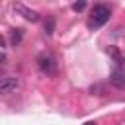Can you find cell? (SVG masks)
Segmentation results:
<instances>
[{"label": "cell", "instance_id": "5", "mask_svg": "<svg viewBox=\"0 0 125 125\" xmlns=\"http://www.w3.org/2000/svg\"><path fill=\"white\" fill-rule=\"evenodd\" d=\"M109 82H111L115 88H125V74H123V70H121V68H119V70H113L111 76H109Z\"/></svg>", "mask_w": 125, "mask_h": 125}, {"label": "cell", "instance_id": "1", "mask_svg": "<svg viewBox=\"0 0 125 125\" xmlns=\"http://www.w3.org/2000/svg\"><path fill=\"white\" fill-rule=\"evenodd\" d=\"M111 16V10L109 6L105 4H96L94 10H92V16H90V27H102Z\"/></svg>", "mask_w": 125, "mask_h": 125}, {"label": "cell", "instance_id": "10", "mask_svg": "<svg viewBox=\"0 0 125 125\" xmlns=\"http://www.w3.org/2000/svg\"><path fill=\"white\" fill-rule=\"evenodd\" d=\"M84 125H96V123H94V121H88V123H84Z\"/></svg>", "mask_w": 125, "mask_h": 125}, {"label": "cell", "instance_id": "4", "mask_svg": "<svg viewBox=\"0 0 125 125\" xmlns=\"http://www.w3.org/2000/svg\"><path fill=\"white\" fill-rule=\"evenodd\" d=\"M14 10L18 12V14H21L27 21H39V14L35 12V10H29V8H25L23 4H14Z\"/></svg>", "mask_w": 125, "mask_h": 125}, {"label": "cell", "instance_id": "8", "mask_svg": "<svg viewBox=\"0 0 125 125\" xmlns=\"http://www.w3.org/2000/svg\"><path fill=\"white\" fill-rule=\"evenodd\" d=\"M84 8H86V0H78V2L72 4V10H74V12H82Z\"/></svg>", "mask_w": 125, "mask_h": 125}, {"label": "cell", "instance_id": "11", "mask_svg": "<svg viewBox=\"0 0 125 125\" xmlns=\"http://www.w3.org/2000/svg\"><path fill=\"white\" fill-rule=\"evenodd\" d=\"M121 70H123V74H125V62H123V68H121Z\"/></svg>", "mask_w": 125, "mask_h": 125}, {"label": "cell", "instance_id": "6", "mask_svg": "<svg viewBox=\"0 0 125 125\" xmlns=\"http://www.w3.org/2000/svg\"><path fill=\"white\" fill-rule=\"evenodd\" d=\"M21 37H23V31H21V29H12V33H10V41H12L14 47L21 43Z\"/></svg>", "mask_w": 125, "mask_h": 125}, {"label": "cell", "instance_id": "2", "mask_svg": "<svg viewBox=\"0 0 125 125\" xmlns=\"http://www.w3.org/2000/svg\"><path fill=\"white\" fill-rule=\"evenodd\" d=\"M37 66H39V70H41L43 74H47V76L57 74V61H55V57H53L51 53H41V55L37 57Z\"/></svg>", "mask_w": 125, "mask_h": 125}, {"label": "cell", "instance_id": "7", "mask_svg": "<svg viewBox=\"0 0 125 125\" xmlns=\"http://www.w3.org/2000/svg\"><path fill=\"white\" fill-rule=\"evenodd\" d=\"M53 29H55V18H49V20L45 21V33H47V35H51V33H53Z\"/></svg>", "mask_w": 125, "mask_h": 125}, {"label": "cell", "instance_id": "9", "mask_svg": "<svg viewBox=\"0 0 125 125\" xmlns=\"http://www.w3.org/2000/svg\"><path fill=\"white\" fill-rule=\"evenodd\" d=\"M0 64H2V66H6V64H8V59H6V51H2V55H0Z\"/></svg>", "mask_w": 125, "mask_h": 125}, {"label": "cell", "instance_id": "3", "mask_svg": "<svg viewBox=\"0 0 125 125\" xmlns=\"http://www.w3.org/2000/svg\"><path fill=\"white\" fill-rule=\"evenodd\" d=\"M20 88V78L12 74H4L0 80V94H12Z\"/></svg>", "mask_w": 125, "mask_h": 125}]
</instances>
